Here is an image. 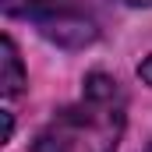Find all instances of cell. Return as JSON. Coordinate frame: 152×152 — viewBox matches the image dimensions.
Listing matches in <instances>:
<instances>
[{
  "instance_id": "2",
  "label": "cell",
  "mask_w": 152,
  "mask_h": 152,
  "mask_svg": "<svg viewBox=\"0 0 152 152\" xmlns=\"http://www.w3.org/2000/svg\"><path fill=\"white\" fill-rule=\"evenodd\" d=\"M0 4H4V14H11V18H32L42 28L53 25L57 18L71 14V11H81L78 0H0Z\"/></svg>"
},
{
  "instance_id": "3",
  "label": "cell",
  "mask_w": 152,
  "mask_h": 152,
  "mask_svg": "<svg viewBox=\"0 0 152 152\" xmlns=\"http://www.w3.org/2000/svg\"><path fill=\"white\" fill-rule=\"evenodd\" d=\"M0 53H4V57H0V64H4V78H0L4 96H18V92H21V85H25V67H21L18 46L4 36V42H0Z\"/></svg>"
},
{
  "instance_id": "1",
  "label": "cell",
  "mask_w": 152,
  "mask_h": 152,
  "mask_svg": "<svg viewBox=\"0 0 152 152\" xmlns=\"http://www.w3.org/2000/svg\"><path fill=\"white\" fill-rule=\"evenodd\" d=\"M124 88L117 78L92 71L75 106L60 110L36 138V152H117L124 134Z\"/></svg>"
},
{
  "instance_id": "4",
  "label": "cell",
  "mask_w": 152,
  "mask_h": 152,
  "mask_svg": "<svg viewBox=\"0 0 152 152\" xmlns=\"http://www.w3.org/2000/svg\"><path fill=\"white\" fill-rule=\"evenodd\" d=\"M138 75H142V81H149V85H152V57H145V60H142Z\"/></svg>"
},
{
  "instance_id": "5",
  "label": "cell",
  "mask_w": 152,
  "mask_h": 152,
  "mask_svg": "<svg viewBox=\"0 0 152 152\" xmlns=\"http://www.w3.org/2000/svg\"><path fill=\"white\" fill-rule=\"evenodd\" d=\"M120 4H127V7H152V0H120Z\"/></svg>"
},
{
  "instance_id": "6",
  "label": "cell",
  "mask_w": 152,
  "mask_h": 152,
  "mask_svg": "<svg viewBox=\"0 0 152 152\" xmlns=\"http://www.w3.org/2000/svg\"><path fill=\"white\" fill-rule=\"evenodd\" d=\"M142 152H152V142H149V145H145V149H142Z\"/></svg>"
}]
</instances>
